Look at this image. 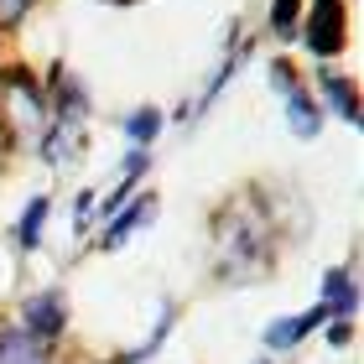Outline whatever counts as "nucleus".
I'll return each mask as SVG.
<instances>
[{
	"instance_id": "nucleus-4",
	"label": "nucleus",
	"mask_w": 364,
	"mask_h": 364,
	"mask_svg": "<svg viewBox=\"0 0 364 364\" xmlns=\"http://www.w3.org/2000/svg\"><path fill=\"white\" fill-rule=\"evenodd\" d=\"M21 318H26V333L37 338V343L58 338V333H63V296H58V291H42V296H31Z\"/></svg>"
},
{
	"instance_id": "nucleus-14",
	"label": "nucleus",
	"mask_w": 364,
	"mask_h": 364,
	"mask_svg": "<svg viewBox=\"0 0 364 364\" xmlns=\"http://www.w3.org/2000/svg\"><path fill=\"white\" fill-rule=\"evenodd\" d=\"M349 338H354V333H349V323H333V328H328V343H333V349H343Z\"/></svg>"
},
{
	"instance_id": "nucleus-7",
	"label": "nucleus",
	"mask_w": 364,
	"mask_h": 364,
	"mask_svg": "<svg viewBox=\"0 0 364 364\" xmlns=\"http://www.w3.org/2000/svg\"><path fill=\"white\" fill-rule=\"evenodd\" d=\"M151 208H156V198H151V193L136 198V203H130L125 213H114V219H109V229H105V240H99V245H105V250H120V245L136 235L141 224H151Z\"/></svg>"
},
{
	"instance_id": "nucleus-10",
	"label": "nucleus",
	"mask_w": 364,
	"mask_h": 364,
	"mask_svg": "<svg viewBox=\"0 0 364 364\" xmlns=\"http://www.w3.org/2000/svg\"><path fill=\"white\" fill-rule=\"evenodd\" d=\"M42 229H47V198L37 193V198L26 203V213H21V229H16L21 250H37V245H42Z\"/></svg>"
},
{
	"instance_id": "nucleus-13",
	"label": "nucleus",
	"mask_w": 364,
	"mask_h": 364,
	"mask_svg": "<svg viewBox=\"0 0 364 364\" xmlns=\"http://www.w3.org/2000/svg\"><path fill=\"white\" fill-rule=\"evenodd\" d=\"M296 16H302V0H276L271 6V26L287 37V31H296Z\"/></svg>"
},
{
	"instance_id": "nucleus-9",
	"label": "nucleus",
	"mask_w": 364,
	"mask_h": 364,
	"mask_svg": "<svg viewBox=\"0 0 364 364\" xmlns=\"http://www.w3.org/2000/svg\"><path fill=\"white\" fill-rule=\"evenodd\" d=\"M281 99H287V120H291L296 136H302V141H307V136H318V125H323V120H318V105H312V99L296 89V84L281 94Z\"/></svg>"
},
{
	"instance_id": "nucleus-5",
	"label": "nucleus",
	"mask_w": 364,
	"mask_h": 364,
	"mask_svg": "<svg viewBox=\"0 0 364 364\" xmlns=\"http://www.w3.org/2000/svg\"><path fill=\"white\" fill-rule=\"evenodd\" d=\"M318 323H328V312H323V307L296 312V318H276V323L266 328V349H296V343H302V333H312Z\"/></svg>"
},
{
	"instance_id": "nucleus-6",
	"label": "nucleus",
	"mask_w": 364,
	"mask_h": 364,
	"mask_svg": "<svg viewBox=\"0 0 364 364\" xmlns=\"http://www.w3.org/2000/svg\"><path fill=\"white\" fill-rule=\"evenodd\" d=\"M328 318H349V312L359 307V291H354V276L343 271V266H333L323 276V302H318Z\"/></svg>"
},
{
	"instance_id": "nucleus-3",
	"label": "nucleus",
	"mask_w": 364,
	"mask_h": 364,
	"mask_svg": "<svg viewBox=\"0 0 364 364\" xmlns=\"http://www.w3.org/2000/svg\"><path fill=\"white\" fill-rule=\"evenodd\" d=\"M307 47L318 58L343 53V0H318V16L307 26Z\"/></svg>"
},
{
	"instance_id": "nucleus-11",
	"label": "nucleus",
	"mask_w": 364,
	"mask_h": 364,
	"mask_svg": "<svg viewBox=\"0 0 364 364\" xmlns=\"http://www.w3.org/2000/svg\"><path fill=\"white\" fill-rule=\"evenodd\" d=\"M323 89H328V105H333L338 114H343V120H359V99H354V84H349V78H323Z\"/></svg>"
},
{
	"instance_id": "nucleus-8",
	"label": "nucleus",
	"mask_w": 364,
	"mask_h": 364,
	"mask_svg": "<svg viewBox=\"0 0 364 364\" xmlns=\"http://www.w3.org/2000/svg\"><path fill=\"white\" fill-rule=\"evenodd\" d=\"M0 364H47V354L26 328H0Z\"/></svg>"
},
{
	"instance_id": "nucleus-12",
	"label": "nucleus",
	"mask_w": 364,
	"mask_h": 364,
	"mask_svg": "<svg viewBox=\"0 0 364 364\" xmlns=\"http://www.w3.org/2000/svg\"><path fill=\"white\" fill-rule=\"evenodd\" d=\"M156 130H161V109L141 105L136 114H125V136H130V141H151Z\"/></svg>"
},
{
	"instance_id": "nucleus-1",
	"label": "nucleus",
	"mask_w": 364,
	"mask_h": 364,
	"mask_svg": "<svg viewBox=\"0 0 364 364\" xmlns=\"http://www.w3.org/2000/svg\"><path fill=\"white\" fill-rule=\"evenodd\" d=\"M0 120H6V130L16 141L26 146H42L47 136V99H42V84L21 68L0 73Z\"/></svg>"
},
{
	"instance_id": "nucleus-2",
	"label": "nucleus",
	"mask_w": 364,
	"mask_h": 364,
	"mask_svg": "<svg viewBox=\"0 0 364 364\" xmlns=\"http://www.w3.org/2000/svg\"><path fill=\"white\" fill-rule=\"evenodd\" d=\"M266 240H260V229L250 219H240V224H224V276H255L260 266H266Z\"/></svg>"
},
{
	"instance_id": "nucleus-15",
	"label": "nucleus",
	"mask_w": 364,
	"mask_h": 364,
	"mask_svg": "<svg viewBox=\"0 0 364 364\" xmlns=\"http://www.w3.org/2000/svg\"><path fill=\"white\" fill-rule=\"evenodd\" d=\"M26 11V0H0V21H16Z\"/></svg>"
}]
</instances>
